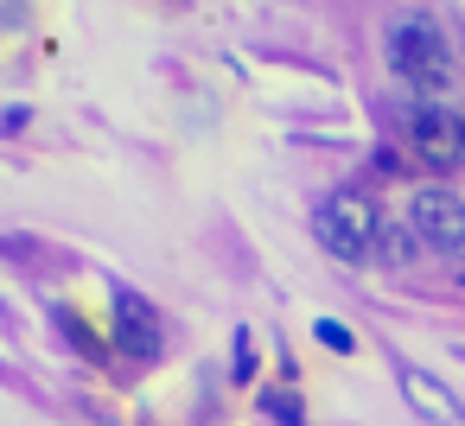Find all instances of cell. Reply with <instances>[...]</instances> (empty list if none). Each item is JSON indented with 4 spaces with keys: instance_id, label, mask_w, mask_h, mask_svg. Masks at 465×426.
<instances>
[{
    "instance_id": "cell-1",
    "label": "cell",
    "mask_w": 465,
    "mask_h": 426,
    "mask_svg": "<svg viewBox=\"0 0 465 426\" xmlns=\"http://www.w3.org/2000/svg\"><path fill=\"white\" fill-rule=\"evenodd\" d=\"M382 58L414 102H452L459 90V45L433 14H395L382 33Z\"/></svg>"
},
{
    "instance_id": "cell-2",
    "label": "cell",
    "mask_w": 465,
    "mask_h": 426,
    "mask_svg": "<svg viewBox=\"0 0 465 426\" xmlns=\"http://www.w3.org/2000/svg\"><path fill=\"white\" fill-rule=\"evenodd\" d=\"M312 236H319V248L325 255H338V261H376V248H382V210L370 204V191H331L319 210H312Z\"/></svg>"
},
{
    "instance_id": "cell-3",
    "label": "cell",
    "mask_w": 465,
    "mask_h": 426,
    "mask_svg": "<svg viewBox=\"0 0 465 426\" xmlns=\"http://www.w3.org/2000/svg\"><path fill=\"white\" fill-rule=\"evenodd\" d=\"M408 147L433 172H459L465 166V109L459 102H414L408 109Z\"/></svg>"
},
{
    "instance_id": "cell-4",
    "label": "cell",
    "mask_w": 465,
    "mask_h": 426,
    "mask_svg": "<svg viewBox=\"0 0 465 426\" xmlns=\"http://www.w3.org/2000/svg\"><path fill=\"white\" fill-rule=\"evenodd\" d=\"M408 223L420 236V248L433 255H465V198L446 191V185H420L408 198Z\"/></svg>"
},
{
    "instance_id": "cell-5",
    "label": "cell",
    "mask_w": 465,
    "mask_h": 426,
    "mask_svg": "<svg viewBox=\"0 0 465 426\" xmlns=\"http://www.w3.org/2000/svg\"><path fill=\"white\" fill-rule=\"evenodd\" d=\"M115 350L128 363H153L160 356V312L134 286H115Z\"/></svg>"
},
{
    "instance_id": "cell-6",
    "label": "cell",
    "mask_w": 465,
    "mask_h": 426,
    "mask_svg": "<svg viewBox=\"0 0 465 426\" xmlns=\"http://www.w3.org/2000/svg\"><path fill=\"white\" fill-rule=\"evenodd\" d=\"M395 375H401V394H408V407H414L420 420H433V426H465V407L452 401V388H446L440 375H427V369H414V363H401Z\"/></svg>"
},
{
    "instance_id": "cell-7",
    "label": "cell",
    "mask_w": 465,
    "mask_h": 426,
    "mask_svg": "<svg viewBox=\"0 0 465 426\" xmlns=\"http://www.w3.org/2000/svg\"><path fill=\"white\" fill-rule=\"evenodd\" d=\"M414 248H420L414 223H382V248H376L382 261H395V267H401V261H414Z\"/></svg>"
},
{
    "instance_id": "cell-8",
    "label": "cell",
    "mask_w": 465,
    "mask_h": 426,
    "mask_svg": "<svg viewBox=\"0 0 465 426\" xmlns=\"http://www.w3.org/2000/svg\"><path fill=\"white\" fill-rule=\"evenodd\" d=\"M52 324H58V331H64V337H71V344H77L84 356H103V344H96V331H90V324H84V318H77L71 305H58V312H52Z\"/></svg>"
},
{
    "instance_id": "cell-9",
    "label": "cell",
    "mask_w": 465,
    "mask_h": 426,
    "mask_svg": "<svg viewBox=\"0 0 465 426\" xmlns=\"http://www.w3.org/2000/svg\"><path fill=\"white\" fill-rule=\"evenodd\" d=\"M0 255H7V261H26V267H45V261H52V248L33 242V236H0Z\"/></svg>"
},
{
    "instance_id": "cell-10",
    "label": "cell",
    "mask_w": 465,
    "mask_h": 426,
    "mask_svg": "<svg viewBox=\"0 0 465 426\" xmlns=\"http://www.w3.org/2000/svg\"><path fill=\"white\" fill-rule=\"evenodd\" d=\"M230 363H236V382H249V375H255V331H249V324L236 331V344H230Z\"/></svg>"
},
{
    "instance_id": "cell-11",
    "label": "cell",
    "mask_w": 465,
    "mask_h": 426,
    "mask_svg": "<svg viewBox=\"0 0 465 426\" xmlns=\"http://www.w3.org/2000/svg\"><path fill=\"white\" fill-rule=\"evenodd\" d=\"M312 331H319V344H325V350H338V356H351V350H357V337H351L338 318H319Z\"/></svg>"
},
{
    "instance_id": "cell-12",
    "label": "cell",
    "mask_w": 465,
    "mask_h": 426,
    "mask_svg": "<svg viewBox=\"0 0 465 426\" xmlns=\"http://www.w3.org/2000/svg\"><path fill=\"white\" fill-rule=\"evenodd\" d=\"M262 407H268L281 426H300V401H293V394H262Z\"/></svg>"
}]
</instances>
